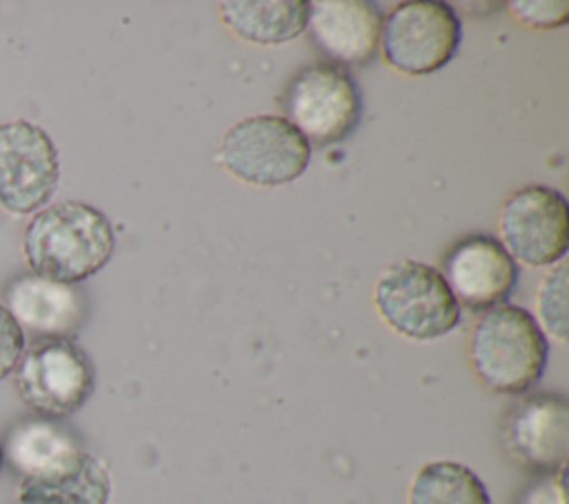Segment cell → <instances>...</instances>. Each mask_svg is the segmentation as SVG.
Returning a JSON list of instances; mask_svg holds the SVG:
<instances>
[{"mask_svg": "<svg viewBox=\"0 0 569 504\" xmlns=\"http://www.w3.org/2000/svg\"><path fill=\"white\" fill-rule=\"evenodd\" d=\"M113 249L116 233L107 215L76 200L42 206L22 238V253L31 273L67 284L98 273Z\"/></svg>", "mask_w": 569, "mask_h": 504, "instance_id": "obj_1", "label": "cell"}, {"mask_svg": "<svg viewBox=\"0 0 569 504\" xmlns=\"http://www.w3.org/2000/svg\"><path fill=\"white\" fill-rule=\"evenodd\" d=\"M549 344L533 315L513 304H498L473 322L467 360L480 384L493 393L520 395L545 373Z\"/></svg>", "mask_w": 569, "mask_h": 504, "instance_id": "obj_2", "label": "cell"}, {"mask_svg": "<svg viewBox=\"0 0 569 504\" xmlns=\"http://www.w3.org/2000/svg\"><path fill=\"white\" fill-rule=\"evenodd\" d=\"M373 304L391 331L416 342L442 337L460 322V304L440 271L418 260L389 264L376 282Z\"/></svg>", "mask_w": 569, "mask_h": 504, "instance_id": "obj_3", "label": "cell"}, {"mask_svg": "<svg viewBox=\"0 0 569 504\" xmlns=\"http://www.w3.org/2000/svg\"><path fill=\"white\" fill-rule=\"evenodd\" d=\"M311 147L282 115H253L233 124L216 153V162L236 180L253 187H282L300 178Z\"/></svg>", "mask_w": 569, "mask_h": 504, "instance_id": "obj_4", "label": "cell"}, {"mask_svg": "<svg viewBox=\"0 0 569 504\" xmlns=\"http://www.w3.org/2000/svg\"><path fill=\"white\" fill-rule=\"evenodd\" d=\"M284 120L311 147H331L347 140L360 122L362 98L356 80L331 62L300 69L282 95Z\"/></svg>", "mask_w": 569, "mask_h": 504, "instance_id": "obj_5", "label": "cell"}, {"mask_svg": "<svg viewBox=\"0 0 569 504\" xmlns=\"http://www.w3.org/2000/svg\"><path fill=\"white\" fill-rule=\"evenodd\" d=\"M13 371L20 400L51 420L78 411L96 382L89 355L67 337H38L22 351Z\"/></svg>", "mask_w": 569, "mask_h": 504, "instance_id": "obj_6", "label": "cell"}, {"mask_svg": "<svg viewBox=\"0 0 569 504\" xmlns=\"http://www.w3.org/2000/svg\"><path fill=\"white\" fill-rule=\"evenodd\" d=\"M462 27L447 2L409 0L393 7L380 24L385 62L405 75L442 69L458 51Z\"/></svg>", "mask_w": 569, "mask_h": 504, "instance_id": "obj_7", "label": "cell"}, {"mask_svg": "<svg viewBox=\"0 0 569 504\" xmlns=\"http://www.w3.org/2000/svg\"><path fill=\"white\" fill-rule=\"evenodd\" d=\"M500 244L525 264H556L569 244V204L565 195L545 184L513 191L498 211Z\"/></svg>", "mask_w": 569, "mask_h": 504, "instance_id": "obj_8", "label": "cell"}, {"mask_svg": "<svg viewBox=\"0 0 569 504\" xmlns=\"http://www.w3.org/2000/svg\"><path fill=\"white\" fill-rule=\"evenodd\" d=\"M60 180L58 151L44 129L27 120L0 124V206L16 215L42 209Z\"/></svg>", "mask_w": 569, "mask_h": 504, "instance_id": "obj_9", "label": "cell"}, {"mask_svg": "<svg viewBox=\"0 0 569 504\" xmlns=\"http://www.w3.org/2000/svg\"><path fill=\"white\" fill-rule=\"evenodd\" d=\"M505 453L527 471L551 475L567 466L569 404L558 393H533L518 400L502 417Z\"/></svg>", "mask_w": 569, "mask_h": 504, "instance_id": "obj_10", "label": "cell"}, {"mask_svg": "<svg viewBox=\"0 0 569 504\" xmlns=\"http://www.w3.org/2000/svg\"><path fill=\"white\" fill-rule=\"evenodd\" d=\"M440 275L458 304L482 313L505 304L516 289L518 266L496 238L467 235L445 253Z\"/></svg>", "mask_w": 569, "mask_h": 504, "instance_id": "obj_11", "label": "cell"}, {"mask_svg": "<svg viewBox=\"0 0 569 504\" xmlns=\"http://www.w3.org/2000/svg\"><path fill=\"white\" fill-rule=\"evenodd\" d=\"M380 24V7L369 0L309 2L311 42L336 67L369 64L378 51Z\"/></svg>", "mask_w": 569, "mask_h": 504, "instance_id": "obj_12", "label": "cell"}, {"mask_svg": "<svg viewBox=\"0 0 569 504\" xmlns=\"http://www.w3.org/2000/svg\"><path fill=\"white\" fill-rule=\"evenodd\" d=\"M16 324L38 337L71 340L87 315L82 293L67 282L36 273L18 275L4 289V304Z\"/></svg>", "mask_w": 569, "mask_h": 504, "instance_id": "obj_13", "label": "cell"}, {"mask_svg": "<svg viewBox=\"0 0 569 504\" xmlns=\"http://www.w3.org/2000/svg\"><path fill=\"white\" fill-rule=\"evenodd\" d=\"M0 451L9 468L20 480L31 482L62 477L89 455L62 422L40 415L16 422L7 431Z\"/></svg>", "mask_w": 569, "mask_h": 504, "instance_id": "obj_14", "label": "cell"}, {"mask_svg": "<svg viewBox=\"0 0 569 504\" xmlns=\"http://www.w3.org/2000/svg\"><path fill=\"white\" fill-rule=\"evenodd\" d=\"M222 24L251 44H282L307 29V0H227L218 7Z\"/></svg>", "mask_w": 569, "mask_h": 504, "instance_id": "obj_15", "label": "cell"}, {"mask_svg": "<svg viewBox=\"0 0 569 504\" xmlns=\"http://www.w3.org/2000/svg\"><path fill=\"white\" fill-rule=\"evenodd\" d=\"M409 504H491L482 480L465 464L438 460L418 468Z\"/></svg>", "mask_w": 569, "mask_h": 504, "instance_id": "obj_16", "label": "cell"}, {"mask_svg": "<svg viewBox=\"0 0 569 504\" xmlns=\"http://www.w3.org/2000/svg\"><path fill=\"white\" fill-rule=\"evenodd\" d=\"M111 495V477L100 460L87 455L80 466L71 473L47 480L31 482L20 480L18 500H51L60 504H107Z\"/></svg>", "mask_w": 569, "mask_h": 504, "instance_id": "obj_17", "label": "cell"}, {"mask_svg": "<svg viewBox=\"0 0 569 504\" xmlns=\"http://www.w3.org/2000/svg\"><path fill=\"white\" fill-rule=\"evenodd\" d=\"M536 313H538L536 324L540 326V331H547L558 342H567L569 324H567V266L565 264H558L542 278L536 295Z\"/></svg>", "mask_w": 569, "mask_h": 504, "instance_id": "obj_18", "label": "cell"}, {"mask_svg": "<svg viewBox=\"0 0 569 504\" xmlns=\"http://www.w3.org/2000/svg\"><path fill=\"white\" fill-rule=\"evenodd\" d=\"M511 16L529 29H558L569 20L565 0H516L509 2Z\"/></svg>", "mask_w": 569, "mask_h": 504, "instance_id": "obj_19", "label": "cell"}, {"mask_svg": "<svg viewBox=\"0 0 569 504\" xmlns=\"http://www.w3.org/2000/svg\"><path fill=\"white\" fill-rule=\"evenodd\" d=\"M24 351V333L0 304V380H4L18 364Z\"/></svg>", "mask_w": 569, "mask_h": 504, "instance_id": "obj_20", "label": "cell"}, {"mask_svg": "<svg viewBox=\"0 0 569 504\" xmlns=\"http://www.w3.org/2000/svg\"><path fill=\"white\" fill-rule=\"evenodd\" d=\"M516 504H567L565 468L551 475H542L538 482L529 484Z\"/></svg>", "mask_w": 569, "mask_h": 504, "instance_id": "obj_21", "label": "cell"}, {"mask_svg": "<svg viewBox=\"0 0 569 504\" xmlns=\"http://www.w3.org/2000/svg\"><path fill=\"white\" fill-rule=\"evenodd\" d=\"M18 504H60V502H51V500H18Z\"/></svg>", "mask_w": 569, "mask_h": 504, "instance_id": "obj_22", "label": "cell"}, {"mask_svg": "<svg viewBox=\"0 0 569 504\" xmlns=\"http://www.w3.org/2000/svg\"><path fill=\"white\" fill-rule=\"evenodd\" d=\"M0 464H2V451H0Z\"/></svg>", "mask_w": 569, "mask_h": 504, "instance_id": "obj_23", "label": "cell"}]
</instances>
